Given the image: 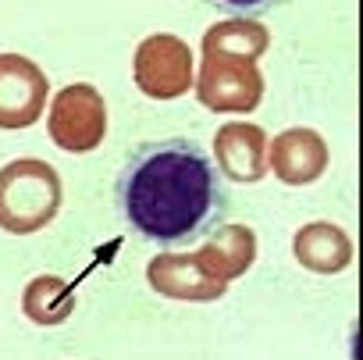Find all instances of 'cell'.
Masks as SVG:
<instances>
[{
  "mask_svg": "<svg viewBox=\"0 0 363 360\" xmlns=\"http://www.w3.org/2000/svg\"><path fill=\"white\" fill-rule=\"evenodd\" d=\"M114 204L128 232L153 246H189L207 239L232 207L225 175L189 136L139 143L114 186Z\"/></svg>",
  "mask_w": 363,
  "mask_h": 360,
  "instance_id": "cell-1",
  "label": "cell"
},
{
  "mask_svg": "<svg viewBox=\"0 0 363 360\" xmlns=\"http://www.w3.org/2000/svg\"><path fill=\"white\" fill-rule=\"evenodd\" d=\"M61 175L40 157H18L0 168V229L29 236L47 229L61 211Z\"/></svg>",
  "mask_w": 363,
  "mask_h": 360,
  "instance_id": "cell-2",
  "label": "cell"
},
{
  "mask_svg": "<svg viewBox=\"0 0 363 360\" xmlns=\"http://www.w3.org/2000/svg\"><path fill=\"white\" fill-rule=\"evenodd\" d=\"M50 143L65 153H89L107 136V100L89 82H72L50 100Z\"/></svg>",
  "mask_w": 363,
  "mask_h": 360,
  "instance_id": "cell-3",
  "label": "cell"
},
{
  "mask_svg": "<svg viewBox=\"0 0 363 360\" xmlns=\"http://www.w3.org/2000/svg\"><path fill=\"white\" fill-rule=\"evenodd\" d=\"M135 86L150 100H174L193 89V50L186 40L157 33L135 47L132 58Z\"/></svg>",
  "mask_w": 363,
  "mask_h": 360,
  "instance_id": "cell-4",
  "label": "cell"
},
{
  "mask_svg": "<svg viewBox=\"0 0 363 360\" xmlns=\"http://www.w3.org/2000/svg\"><path fill=\"white\" fill-rule=\"evenodd\" d=\"M196 97L211 111H253L264 97V75L257 72V61L250 58H228V54H203Z\"/></svg>",
  "mask_w": 363,
  "mask_h": 360,
  "instance_id": "cell-5",
  "label": "cell"
},
{
  "mask_svg": "<svg viewBox=\"0 0 363 360\" xmlns=\"http://www.w3.org/2000/svg\"><path fill=\"white\" fill-rule=\"evenodd\" d=\"M47 75L22 54H0V129H29L47 107Z\"/></svg>",
  "mask_w": 363,
  "mask_h": 360,
  "instance_id": "cell-6",
  "label": "cell"
},
{
  "mask_svg": "<svg viewBox=\"0 0 363 360\" xmlns=\"http://www.w3.org/2000/svg\"><path fill=\"white\" fill-rule=\"evenodd\" d=\"M214 153L221 160V175L232 182H260L267 175V136L260 125H221L214 136Z\"/></svg>",
  "mask_w": 363,
  "mask_h": 360,
  "instance_id": "cell-7",
  "label": "cell"
},
{
  "mask_svg": "<svg viewBox=\"0 0 363 360\" xmlns=\"http://www.w3.org/2000/svg\"><path fill=\"white\" fill-rule=\"evenodd\" d=\"M328 168V146L313 129H285L271 143V171L285 186H306Z\"/></svg>",
  "mask_w": 363,
  "mask_h": 360,
  "instance_id": "cell-8",
  "label": "cell"
},
{
  "mask_svg": "<svg viewBox=\"0 0 363 360\" xmlns=\"http://www.w3.org/2000/svg\"><path fill=\"white\" fill-rule=\"evenodd\" d=\"M146 275L157 293L178 296V300H214L228 289L225 282L207 275L200 257H157Z\"/></svg>",
  "mask_w": 363,
  "mask_h": 360,
  "instance_id": "cell-9",
  "label": "cell"
},
{
  "mask_svg": "<svg viewBox=\"0 0 363 360\" xmlns=\"http://www.w3.org/2000/svg\"><path fill=\"white\" fill-rule=\"evenodd\" d=\"M253 253H257V236L246 225H218L207 236V246L196 257H200V264L207 268L211 278L228 285V278L242 275L253 264Z\"/></svg>",
  "mask_w": 363,
  "mask_h": 360,
  "instance_id": "cell-10",
  "label": "cell"
},
{
  "mask_svg": "<svg viewBox=\"0 0 363 360\" xmlns=\"http://www.w3.org/2000/svg\"><path fill=\"white\" fill-rule=\"evenodd\" d=\"M292 246H296V261L310 271H320V275H335V271L349 268V261H352L349 236L338 225H328V222L299 229Z\"/></svg>",
  "mask_w": 363,
  "mask_h": 360,
  "instance_id": "cell-11",
  "label": "cell"
},
{
  "mask_svg": "<svg viewBox=\"0 0 363 360\" xmlns=\"http://www.w3.org/2000/svg\"><path fill=\"white\" fill-rule=\"evenodd\" d=\"M22 310L36 324H61L75 310V293H72V285L65 278L40 275V278L29 282V289L22 296Z\"/></svg>",
  "mask_w": 363,
  "mask_h": 360,
  "instance_id": "cell-12",
  "label": "cell"
},
{
  "mask_svg": "<svg viewBox=\"0 0 363 360\" xmlns=\"http://www.w3.org/2000/svg\"><path fill=\"white\" fill-rule=\"evenodd\" d=\"M271 36L264 26L257 22H218L207 29L203 36V54H228V58H250L257 61L264 50H267Z\"/></svg>",
  "mask_w": 363,
  "mask_h": 360,
  "instance_id": "cell-13",
  "label": "cell"
},
{
  "mask_svg": "<svg viewBox=\"0 0 363 360\" xmlns=\"http://www.w3.org/2000/svg\"><path fill=\"white\" fill-rule=\"evenodd\" d=\"M207 4H214L235 18H260V15H271V11L292 4V0H207Z\"/></svg>",
  "mask_w": 363,
  "mask_h": 360,
  "instance_id": "cell-14",
  "label": "cell"
}]
</instances>
